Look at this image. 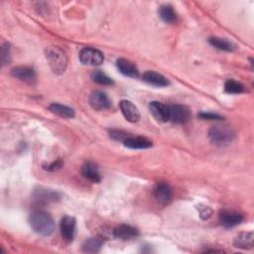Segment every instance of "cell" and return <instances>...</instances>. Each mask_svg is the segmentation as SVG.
Wrapping results in <instances>:
<instances>
[{
    "instance_id": "6da1fadb",
    "label": "cell",
    "mask_w": 254,
    "mask_h": 254,
    "mask_svg": "<svg viewBox=\"0 0 254 254\" xmlns=\"http://www.w3.org/2000/svg\"><path fill=\"white\" fill-rule=\"evenodd\" d=\"M29 222L33 230L43 236L51 235L55 228V223L50 213L42 209L34 210L29 216Z\"/></svg>"
},
{
    "instance_id": "7a4b0ae2",
    "label": "cell",
    "mask_w": 254,
    "mask_h": 254,
    "mask_svg": "<svg viewBox=\"0 0 254 254\" xmlns=\"http://www.w3.org/2000/svg\"><path fill=\"white\" fill-rule=\"evenodd\" d=\"M46 59L52 70L57 74H62L67 66V56L65 52L57 46H50L45 50Z\"/></svg>"
},
{
    "instance_id": "3957f363",
    "label": "cell",
    "mask_w": 254,
    "mask_h": 254,
    "mask_svg": "<svg viewBox=\"0 0 254 254\" xmlns=\"http://www.w3.org/2000/svg\"><path fill=\"white\" fill-rule=\"evenodd\" d=\"M208 137L213 144L225 145L232 141L234 133L231 128L226 125H215L209 129Z\"/></svg>"
},
{
    "instance_id": "277c9868",
    "label": "cell",
    "mask_w": 254,
    "mask_h": 254,
    "mask_svg": "<svg viewBox=\"0 0 254 254\" xmlns=\"http://www.w3.org/2000/svg\"><path fill=\"white\" fill-rule=\"evenodd\" d=\"M103 54L94 48H83L79 53V61L83 64L99 65L103 63Z\"/></svg>"
},
{
    "instance_id": "5b68a950",
    "label": "cell",
    "mask_w": 254,
    "mask_h": 254,
    "mask_svg": "<svg viewBox=\"0 0 254 254\" xmlns=\"http://www.w3.org/2000/svg\"><path fill=\"white\" fill-rule=\"evenodd\" d=\"M156 201L162 205L169 204L173 199V190L171 187L166 183H159L156 185L153 190Z\"/></svg>"
},
{
    "instance_id": "8992f818",
    "label": "cell",
    "mask_w": 254,
    "mask_h": 254,
    "mask_svg": "<svg viewBox=\"0 0 254 254\" xmlns=\"http://www.w3.org/2000/svg\"><path fill=\"white\" fill-rule=\"evenodd\" d=\"M190 118V109L181 104H175L170 106V120L177 124H184Z\"/></svg>"
},
{
    "instance_id": "52a82bcc",
    "label": "cell",
    "mask_w": 254,
    "mask_h": 254,
    "mask_svg": "<svg viewBox=\"0 0 254 254\" xmlns=\"http://www.w3.org/2000/svg\"><path fill=\"white\" fill-rule=\"evenodd\" d=\"M12 75L21 81L28 84H35L37 81V74L34 68L30 66H17L14 67L11 71Z\"/></svg>"
},
{
    "instance_id": "ba28073f",
    "label": "cell",
    "mask_w": 254,
    "mask_h": 254,
    "mask_svg": "<svg viewBox=\"0 0 254 254\" xmlns=\"http://www.w3.org/2000/svg\"><path fill=\"white\" fill-rule=\"evenodd\" d=\"M89 104L93 109L96 110H104L108 109L111 106V100L106 95V93L96 90L92 91L88 98Z\"/></svg>"
},
{
    "instance_id": "9c48e42d",
    "label": "cell",
    "mask_w": 254,
    "mask_h": 254,
    "mask_svg": "<svg viewBox=\"0 0 254 254\" xmlns=\"http://www.w3.org/2000/svg\"><path fill=\"white\" fill-rule=\"evenodd\" d=\"M218 218H219L220 223L226 228L233 227V226L239 224L243 220V216L241 213L234 211V210H230V209L221 210L219 212Z\"/></svg>"
},
{
    "instance_id": "30bf717a",
    "label": "cell",
    "mask_w": 254,
    "mask_h": 254,
    "mask_svg": "<svg viewBox=\"0 0 254 254\" xmlns=\"http://www.w3.org/2000/svg\"><path fill=\"white\" fill-rule=\"evenodd\" d=\"M60 229L64 240L67 242L72 241L75 234V219L68 215L64 216L61 220Z\"/></svg>"
},
{
    "instance_id": "8fae6325",
    "label": "cell",
    "mask_w": 254,
    "mask_h": 254,
    "mask_svg": "<svg viewBox=\"0 0 254 254\" xmlns=\"http://www.w3.org/2000/svg\"><path fill=\"white\" fill-rule=\"evenodd\" d=\"M149 109L156 120L160 122H167L170 120V105H166L158 101H152L150 102Z\"/></svg>"
},
{
    "instance_id": "7c38bea8",
    "label": "cell",
    "mask_w": 254,
    "mask_h": 254,
    "mask_svg": "<svg viewBox=\"0 0 254 254\" xmlns=\"http://www.w3.org/2000/svg\"><path fill=\"white\" fill-rule=\"evenodd\" d=\"M60 198V193L56 190L39 188L33 192V199L37 203H49Z\"/></svg>"
},
{
    "instance_id": "4fadbf2b",
    "label": "cell",
    "mask_w": 254,
    "mask_h": 254,
    "mask_svg": "<svg viewBox=\"0 0 254 254\" xmlns=\"http://www.w3.org/2000/svg\"><path fill=\"white\" fill-rule=\"evenodd\" d=\"M119 106L123 116L127 121L134 123L140 119V112L138 108L131 101L123 99L120 101Z\"/></svg>"
},
{
    "instance_id": "5bb4252c",
    "label": "cell",
    "mask_w": 254,
    "mask_h": 254,
    "mask_svg": "<svg viewBox=\"0 0 254 254\" xmlns=\"http://www.w3.org/2000/svg\"><path fill=\"white\" fill-rule=\"evenodd\" d=\"M138 230L128 224H121L113 229V236L121 240L134 239L138 236Z\"/></svg>"
},
{
    "instance_id": "9a60e30c",
    "label": "cell",
    "mask_w": 254,
    "mask_h": 254,
    "mask_svg": "<svg viewBox=\"0 0 254 254\" xmlns=\"http://www.w3.org/2000/svg\"><path fill=\"white\" fill-rule=\"evenodd\" d=\"M116 65L118 70L129 77H133L136 78L139 76V70L137 68V66L134 64V63L125 60V59H119L116 62Z\"/></svg>"
},
{
    "instance_id": "2e32d148",
    "label": "cell",
    "mask_w": 254,
    "mask_h": 254,
    "mask_svg": "<svg viewBox=\"0 0 254 254\" xmlns=\"http://www.w3.org/2000/svg\"><path fill=\"white\" fill-rule=\"evenodd\" d=\"M142 79L145 82H147L151 85L157 86V87H164V86H167L169 84L168 79L164 75H162V74H160V73H158L154 70L145 71L142 75Z\"/></svg>"
},
{
    "instance_id": "e0dca14e",
    "label": "cell",
    "mask_w": 254,
    "mask_h": 254,
    "mask_svg": "<svg viewBox=\"0 0 254 254\" xmlns=\"http://www.w3.org/2000/svg\"><path fill=\"white\" fill-rule=\"evenodd\" d=\"M81 174L86 180L92 183H99L101 181V176L98 171V168L92 162H86L82 165Z\"/></svg>"
},
{
    "instance_id": "ac0fdd59",
    "label": "cell",
    "mask_w": 254,
    "mask_h": 254,
    "mask_svg": "<svg viewBox=\"0 0 254 254\" xmlns=\"http://www.w3.org/2000/svg\"><path fill=\"white\" fill-rule=\"evenodd\" d=\"M253 240L254 237L252 232H241L234 238L233 244L237 248L251 249L253 248Z\"/></svg>"
},
{
    "instance_id": "d6986e66",
    "label": "cell",
    "mask_w": 254,
    "mask_h": 254,
    "mask_svg": "<svg viewBox=\"0 0 254 254\" xmlns=\"http://www.w3.org/2000/svg\"><path fill=\"white\" fill-rule=\"evenodd\" d=\"M124 145L130 149H147L152 147V142L143 137H128L124 142Z\"/></svg>"
},
{
    "instance_id": "ffe728a7",
    "label": "cell",
    "mask_w": 254,
    "mask_h": 254,
    "mask_svg": "<svg viewBox=\"0 0 254 254\" xmlns=\"http://www.w3.org/2000/svg\"><path fill=\"white\" fill-rule=\"evenodd\" d=\"M49 109L61 116V117H64V118H72L74 117V110L66 105H64V104H61V103H52L50 106H49Z\"/></svg>"
},
{
    "instance_id": "44dd1931",
    "label": "cell",
    "mask_w": 254,
    "mask_h": 254,
    "mask_svg": "<svg viewBox=\"0 0 254 254\" xmlns=\"http://www.w3.org/2000/svg\"><path fill=\"white\" fill-rule=\"evenodd\" d=\"M160 18L166 23H174L177 20L176 12L170 5H163L159 9Z\"/></svg>"
},
{
    "instance_id": "7402d4cb",
    "label": "cell",
    "mask_w": 254,
    "mask_h": 254,
    "mask_svg": "<svg viewBox=\"0 0 254 254\" xmlns=\"http://www.w3.org/2000/svg\"><path fill=\"white\" fill-rule=\"evenodd\" d=\"M209 44L221 51H225V52H231L234 49V46L231 42L225 40V39H220V38H216V37H212L208 39Z\"/></svg>"
},
{
    "instance_id": "603a6c76",
    "label": "cell",
    "mask_w": 254,
    "mask_h": 254,
    "mask_svg": "<svg viewBox=\"0 0 254 254\" xmlns=\"http://www.w3.org/2000/svg\"><path fill=\"white\" fill-rule=\"evenodd\" d=\"M101 245H102V238L100 236L99 237H91L83 243L82 249L85 252L94 253V252H98L100 250Z\"/></svg>"
},
{
    "instance_id": "cb8c5ba5",
    "label": "cell",
    "mask_w": 254,
    "mask_h": 254,
    "mask_svg": "<svg viewBox=\"0 0 254 254\" xmlns=\"http://www.w3.org/2000/svg\"><path fill=\"white\" fill-rule=\"evenodd\" d=\"M91 78L94 82L101 85H111L113 84V80L111 77L103 73L101 70H94L91 73Z\"/></svg>"
},
{
    "instance_id": "d4e9b609",
    "label": "cell",
    "mask_w": 254,
    "mask_h": 254,
    "mask_svg": "<svg viewBox=\"0 0 254 254\" xmlns=\"http://www.w3.org/2000/svg\"><path fill=\"white\" fill-rule=\"evenodd\" d=\"M224 90L227 93H231V94H239L241 92L244 91V86L233 79H228L225 84H224Z\"/></svg>"
},
{
    "instance_id": "484cf974",
    "label": "cell",
    "mask_w": 254,
    "mask_h": 254,
    "mask_svg": "<svg viewBox=\"0 0 254 254\" xmlns=\"http://www.w3.org/2000/svg\"><path fill=\"white\" fill-rule=\"evenodd\" d=\"M0 56H1V63L3 65L7 64L10 62V48H9V44L5 43L1 46V52H0Z\"/></svg>"
},
{
    "instance_id": "4316f807",
    "label": "cell",
    "mask_w": 254,
    "mask_h": 254,
    "mask_svg": "<svg viewBox=\"0 0 254 254\" xmlns=\"http://www.w3.org/2000/svg\"><path fill=\"white\" fill-rule=\"evenodd\" d=\"M110 137L116 141L124 142L129 136L127 133H125L121 130H112V131H110Z\"/></svg>"
},
{
    "instance_id": "83f0119b",
    "label": "cell",
    "mask_w": 254,
    "mask_h": 254,
    "mask_svg": "<svg viewBox=\"0 0 254 254\" xmlns=\"http://www.w3.org/2000/svg\"><path fill=\"white\" fill-rule=\"evenodd\" d=\"M198 116L204 120H220V119H222V116L215 114V113H211V112H200L198 114Z\"/></svg>"
},
{
    "instance_id": "f1b7e54d",
    "label": "cell",
    "mask_w": 254,
    "mask_h": 254,
    "mask_svg": "<svg viewBox=\"0 0 254 254\" xmlns=\"http://www.w3.org/2000/svg\"><path fill=\"white\" fill-rule=\"evenodd\" d=\"M199 213L202 219H207L210 215H211V209L208 206H204V205H200L199 207Z\"/></svg>"
},
{
    "instance_id": "f546056e",
    "label": "cell",
    "mask_w": 254,
    "mask_h": 254,
    "mask_svg": "<svg viewBox=\"0 0 254 254\" xmlns=\"http://www.w3.org/2000/svg\"><path fill=\"white\" fill-rule=\"evenodd\" d=\"M63 164H64V163H63V161H62L61 159H59V160H57V161L53 162L51 165H49V166H48V168H47V170H48V171H50V172L57 171V170H59V169H61V168H62Z\"/></svg>"
}]
</instances>
